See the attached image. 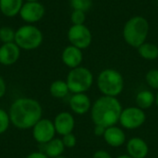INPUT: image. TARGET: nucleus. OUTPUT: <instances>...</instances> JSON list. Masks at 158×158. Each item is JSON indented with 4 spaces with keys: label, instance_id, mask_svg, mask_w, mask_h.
I'll return each instance as SVG.
<instances>
[{
    "label": "nucleus",
    "instance_id": "nucleus-14",
    "mask_svg": "<svg viewBox=\"0 0 158 158\" xmlns=\"http://www.w3.org/2000/svg\"><path fill=\"white\" fill-rule=\"evenodd\" d=\"M103 138L106 144L113 148L120 147L126 143V134L124 131L118 126L106 128Z\"/></svg>",
    "mask_w": 158,
    "mask_h": 158
},
{
    "label": "nucleus",
    "instance_id": "nucleus-34",
    "mask_svg": "<svg viewBox=\"0 0 158 158\" xmlns=\"http://www.w3.org/2000/svg\"><path fill=\"white\" fill-rule=\"evenodd\" d=\"M27 2H38V0H26Z\"/></svg>",
    "mask_w": 158,
    "mask_h": 158
},
{
    "label": "nucleus",
    "instance_id": "nucleus-3",
    "mask_svg": "<svg viewBox=\"0 0 158 158\" xmlns=\"http://www.w3.org/2000/svg\"><path fill=\"white\" fill-rule=\"evenodd\" d=\"M149 30L150 25L145 18L142 16H134L131 18L123 27V39L130 46L138 48L146 42Z\"/></svg>",
    "mask_w": 158,
    "mask_h": 158
},
{
    "label": "nucleus",
    "instance_id": "nucleus-19",
    "mask_svg": "<svg viewBox=\"0 0 158 158\" xmlns=\"http://www.w3.org/2000/svg\"><path fill=\"white\" fill-rule=\"evenodd\" d=\"M137 49L140 56L145 60H156L158 58V46L156 44L145 42Z\"/></svg>",
    "mask_w": 158,
    "mask_h": 158
},
{
    "label": "nucleus",
    "instance_id": "nucleus-4",
    "mask_svg": "<svg viewBox=\"0 0 158 158\" xmlns=\"http://www.w3.org/2000/svg\"><path fill=\"white\" fill-rule=\"evenodd\" d=\"M96 84L103 95L118 97L123 92L124 79L122 74L117 69H106L98 74Z\"/></svg>",
    "mask_w": 158,
    "mask_h": 158
},
{
    "label": "nucleus",
    "instance_id": "nucleus-33",
    "mask_svg": "<svg viewBox=\"0 0 158 158\" xmlns=\"http://www.w3.org/2000/svg\"><path fill=\"white\" fill-rule=\"evenodd\" d=\"M156 106H157L158 107V92L157 94H156Z\"/></svg>",
    "mask_w": 158,
    "mask_h": 158
},
{
    "label": "nucleus",
    "instance_id": "nucleus-21",
    "mask_svg": "<svg viewBox=\"0 0 158 158\" xmlns=\"http://www.w3.org/2000/svg\"><path fill=\"white\" fill-rule=\"evenodd\" d=\"M69 90L67 82L61 80L54 81L50 86V94L56 98H64L69 94Z\"/></svg>",
    "mask_w": 158,
    "mask_h": 158
},
{
    "label": "nucleus",
    "instance_id": "nucleus-10",
    "mask_svg": "<svg viewBox=\"0 0 158 158\" xmlns=\"http://www.w3.org/2000/svg\"><path fill=\"white\" fill-rule=\"evenodd\" d=\"M44 15V7L39 2H27L19 11L20 18L28 22L34 23L39 21Z\"/></svg>",
    "mask_w": 158,
    "mask_h": 158
},
{
    "label": "nucleus",
    "instance_id": "nucleus-32",
    "mask_svg": "<svg viewBox=\"0 0 158 158\" xmlns=\"http://www.w3.org/2000/svg\"><path fill=\"white\" fill-rule=\"evenodd\" d=\"M116 158H132L131 156H130L128 154L127 155H121V156H118V157H116Z\"/></svg>",
    "mask_w": 158,
    "mask_h": 158
},
{
    "label": "nucleus",
    "instance_id": "nucleus-9",
    "mask_svg": "<svg viewBox=\"0 0 158 158\" xmlns=\"http://www.w3.org/2000/svg\"><path fill=\"white\" fill-rule=\"evenodd\" d=\"M56 129L54 123L46 118L40 119L33 127V138L40 143H47L54 139Z\"/></svg>",
    "mask_w": 158,
    "mask_h": 158
},
{
    "label": "nucleus",
    "instance_id": "nucleus-23",
    "mask_svg": "<svg viewBox=\"0 0 158 158\" xmlns=\"http://www.w3.org/2000/svg\"><path fill=\"white\" fill-rule=\"evenodd\" d=\"M69 3L73 10L88 11L93 6V0H69Z\"/></svg>",
    "mask_w": 158,
    "mask_h": 158
},
{
    "label": "nucleus",
    "instance_id": "nucleus-28",
    "mask_svg": "<svg viewBox=\"0 0 158 158\" xmlns=\"http://www.w3.org/2000/svg\"><path fill=\"white\" fill-rule=\"evenodd\" d=\"M93 158H113L112 156L106 150H97L94 152Z\"/></svg>",
    "mask_w": 158,
    "mask_h": 158
},
{
    "label": "nucleus",
    "instance_id": "nucleus-26",
    "mask_svg": "<svg viewBox=\"0 0 158 158\" xmlns=\"http://www.w3.org/2000/svg\"><path fill=\"white\" fill-rule=\"evenodd\" d=\"M9 116L6 114V112L3 109H0V134L5 132L9 125Z\"/></svg>",
    "mask_w": 158,
    "mask_h": 158
},
{
    "label": "nucleus",
    "instance_id": "nucleus-17",
    "mask_svg": "<svg viewBox=\"0 0 158 158\" xmlns=\"http://www.w3.org/2000/svg\"><path fill=\"white\" fill-rule=\"evenodd\" d=\"M23 0H0V10L6 17H15L19 14Z\"/></svg>",
    "mask_w": 158,
    "mask_h": 158
},
{
    "label": "nucleus",
    "instance_id": "nucleus-6",
    "mask_svg": "<svg viewBox=\"0 0 158 158\" xmlns=\"http://www.w3.org/2000/svg\"><path fill=\"white\" fill-rule=\"evenodd\" d=\"M42 42L43 33L33 25L21 26L15 32V44L21 49H35L41 45Z\"/></svg>",
    "mask_w": 158,
    "mask_h": 158
},
{
    "label": "nucleus",
    "instance_id": "nucleus-13",
    "mask_svg": "<svg viewBox=\"0 0 158 158\" xmlns=\"http://www.w3.org/2000/svg\"><path fill=\"white\" fill-rule=\"evenodd\" d=\"M54 125H55L56 132L64 136L72 133V131L75 127V120L70 113L61 112L56 117Z\"/></svg>",
    "mask_w": 158,
    "mask_h": 158
},
{
    "label": "nucleus",
    "instance_id": "nucleus-18",
    "mask_svg": "<svg viewBox=\"0 0 158 158\" xmlns=\"http://www.w3.org/2000/svg\"><path fill=\"white\" fill-rule=\"evenodd\" d=\"M135 103L136 106L143 110L149 109L156 103V95L149 90L141 91L136 94Z\"/></svg>",
    "mask_w": 158,
    "mask_h": 158
},
{
    "label": "nucleus",
    "instance_id": "nucleus-25",
    "mask_svg": "<svg viewBox=\"0 0 158 158\" xmlns=\"http://www.w3.org/2000/svg\"><path fill=\"white\" fill-rule=\"evenodd\" d=\"M86 12L81 10H73L70 16V19L73 25H81L84 24L86 19Z\"/></svg>",
    "mask_w": 158,
    "mask_h": 158
},
{
    "label": "nucleus",
    "instance_id": "nucleus-24",
    "mask_svg": "<svg viewBox=\"0 0 158 158\" xmlns=\"http://www.w3.org/2000/svg\"><path fill=\"white\" fill-rule=\"evenodd\" d=\"M145 81L149 87L158 91V69H153L145 75Z\"/></svg>",
    "mask_w": 158,
    "mask_h": 158
},
{
    "label": "nucleus",
    "instance_id": "nucleus-11",
    "mask_svg": "<svg viewBox=\"0 0 158 158\" xmlns=\"http://www.w3.org/2000/svg\"><path fill=\"white\" fill-rule=\"evenodd\" d=\"M127 154L132 158H145L149 154V146L147 143L139 137L130 139L126 143Z\"/></svg>",
    "mask_w": 158,
    "mask_h": 158
},
{
    "label": "nucleus",
    "instance_id": "nucleus-20",
    "mask_svg": "<svg viewBox=\"0 0 158 158\" xmlns=\"http://www.w3.org/2000/svg\"><path fill=\"white\" fill-rule=\"evenodd\" d=\"M65 150V145L60 139H53L49 143H45L44 151L48 157H57L60 156Z\"/></svg>",
    "mask_w": 158,
    "mask_h": 158
},
{
    "label": "nucleus",
    "instance_id": "nucleus-8",
    "mask_svg": "<svg viewBox=\"0 0 158 158\" xmlns=\"http://www.w3.org/2000/svg\"><path fill=\"white\" fill-rule=\"evenodd\" d=\"M68 38L71 45L80 49L88 48L93 41V34L90 29L84 25H72L68 31Z\"/></svg>",
    "mask_w": 158,
    "mask_h": 158
},
{
    "label": "nucleus",
    "instance_id": "nucleus-5",
    "mask_svg": "<svg viewBox=\"0 0 158 158\" xmlns=\"http://www.w3.org/2000/svg\"><path fill=\"white\" fill-rule=\"evenodd\" d=\"M66 82L72 94L85 93L93 86L94 75L89 69L80 66L69 72Z\"/></svg>",
    "mask_w": 158,
    "mask_h": 158
},
{
    "label": "nucleus",
    "instance_id": "nucleus-12",
    "mask_svg": "<svg viewBox=\"0 0 158 158\" xmlns=\"http://www.w3.org/2000/svg\"><path fill=\"white\" fill-rule=\"evenodd\" d=\"M69 106L77 115H84L91 111L92 102L90 97L85 94H73L69 99Z\"/></svg>",
    "mask_w": 158,
    "mask_h": 158
},
{
    "label": "nucleus",
    "instance_id": "nucleus-22",
    "mask_svg": "<svg viewBox=\"0 0 158 158\" xmlns=\"http://www.w3.org/2000/svg\"><path fill=\"white\" fill-rule=\"evenodd\" d=\"M15 32L10 27H2L0 28V40L4 44L15 42Z\"/></svg>",
    "mask_w": 158,
    "mask_h": 158
},
{
    "label": "nucleus",
    "instance_id": "nucleus-15",
    "mask_svg": "<svg viewBox=\"0 0 158 158\" xmlns=\"http://www.w3.org/2000/svg\"><path fill=\"white\" fill-rule=\"evenodd\" d=\"M83 59V55L81 49L74 46V45H69L67 46L64 51L62 52V61L63 63L72 69L78 68L81 66Z\"/></svg>",
    "mask_w": 158,
    "mask_h": 158
},
{
    "label": "nucleus",
    "instance_id": "nucleus-7",
    "mask_svg": "<svg viewBox=\"0 0 158 158\" xmlns=\"http://www.w3.org/2000/svg\"><path fill=\"white\" fill-rule=\"evenodd\" d=\"M146 120L144 110L138 106H129L124 108L119 118V124L126 130H136L141 128Z\"/></svg>",
    "mask_w": 158,
    "mask_h": 158
},
{
    "label": "nucleus",
    "instance_id": "nucleus-27",
    "mask_svg": "<svg viewBox=\"0 0 158 158\" xmlns=\"http://www.w3.org/2000/svg\"><path fill=\"white\" fill-rule=\"evenodd\" d=\"M62 142H63L65 147L72 148V147H74L76 145L77 139H76V137H75V135L73 133H69V134H67V135L63 136Z\"/></svg>",
    "mask_w": 158,
    "mask_h": 158
},
{
    "label": "nucleus",
    "instance_id": "nucleus-1",
    "mask_svg": "<svg viewBox=\"0 0 158 158\" xmlns=\"http://www.w3.org/2000/svg\"><path fill=\"white\" fill-rule=\"evenodd\" d=\"M42 106L33 99L19 98L11 106L9 118L12 124L22 130L33 128L42 118Z\"/></svg>",
    "mask_w": 158,
    "mask_h": 158
},
{
    "label": "nucleus",
    "instance_id": "nucleus-31",
    "mask_svg": "<svg viewBox=\"0 0 158 158\" xmlns=\"http://www.w3.org/2000/svg\"><path fill=\"white\" fill-rule=\"evenodd\" d=\"M26 158H48V156L46 155H44V153L36 152V153H32V154L29 155Z\"/></svg>",
    "mask_w": 158,
    "mask_h": 158
},
{
    "label": "nucleus",
    "instance_id": "nucleus-35",
    "mask_svg": "<svg viewBox=\"0 0 158 158\" xmlns=\"http://www.w3.org/2000/svg\"><path fill=\"white\" fill-rule=\"evenodd\" d=\"M55 158H66V157H64V156H57V157H55Z\"/></svg>",
    "mask_w": 158,
    "mask_h": 158
},
{
    "label": "nucleus",
    "instance_id": "nucleus-29",
    "mask_svg": "<svg viewBox=\"0 0 158 158\" xmlns=\"http://www.w3.org/2000/svg\"><path fill=\"white\" fill-rule=\"evenodd\" d=\"M106 128L103 127V126H100V125H94V132L95 134V136L97 137H103L104 134H105V131H106Z\"/></svg>",
    "mask_w": 158,
    "mask_h": 158
},
{
    "label": "nucleus",
    "instance_id": "nucleus-16",
    "mask_svg": "<svg viewBox=\"0 0 158 158\" xmlns=\"http://www.w3.org/2000/svg\"><path fill=\"white\" fill-rule=\"evenodd\" d=\"M20 48L13 42L4 44L0 47V64L10 66L17 62L19 57Z\"/></svg>",
    "mask_w": 158,
    "mask_h": 158
},
{
    "label": "nucleus",
    "instance_id": "nucleus-2",
    "mask_svg": "<svg viewBox=\"0 0 158 158\" xmlns=\"http://www.w3.org/2000/svg\"><path fill=\"white\" fill-rule=\"evenodd\" d=\"M123 110L120 101L117 97L102 95L92 105L91 118L94 125L105 128L116 126Z\"/></svg>",
    "mask_w": 158,
    "mask_h": 158
},
{
    "label": "nucleus",
    "instance_id": "nucleus-30",
    "mask_svg": "<svg viewBox=\"0 0 158 158\" xmlns=\"http://www.w3.org/2000/svg\"><path fill=\"white\" fill-rule=\"evenodd\" d=\"M6 91V86L5 81H4L3 78L0 76V98L3 97V96L5 95Z\"/></svg>",
    "mask_w": 158,
    "mask_h": 158
}]
</instances>
